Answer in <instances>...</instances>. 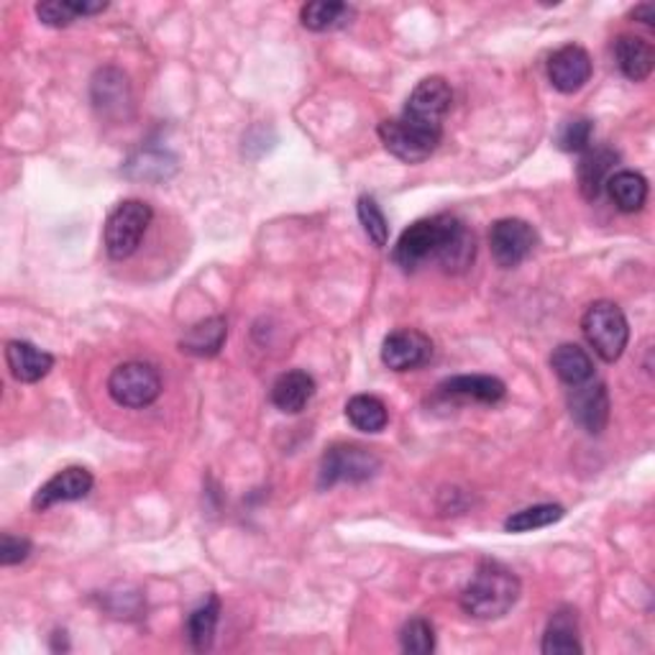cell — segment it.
<instances>
[{"mask_svg": "<svg viewBox=\"0 0 655 655\" xmlns=\"http://www.w3.org/2000/svg\"><path fill=\"white\" fill-rule=\"evenodd\" d=\"M520 579L500 561H481L461 592V607L476 620H500L517 605Z\"/></svg>", "mask_w": 655, "mask_h": 655, "instance_id": "6da1fadb", "label": "cell"}, {"mask_svg": "<svg viewBox=\"0 0 655 655\" xmlns=\"http://www.w3.org/2000/svg\"><path fill=\"white\" fill-rule=\"evenodd\" d=\"M582 331L586 344H590L594 348V354L607 364L620 359L624 348H628V341H630L628 318H624L620 305L609 300H599L586 308L582 318Z\"/></svg>", "mask_w": 655, "mask_h": 655, "instance_id": "7a4b0ae2", "label": "cell"}, {"mask_svg": "<svg viewBox=\"0 0 655 655\" xmlns=\"http://www.w3.org/2000/svg\"><path fill=\"white\" fill-rule=\"evenodd\" d=\"M154 211L144 200H123L110 211L106 228H103V243L110 259L121 262L136 254V249L144 241L148 226H152Z\"/></svg>", "mask_w": 655, "mask_h": 655, "instance_id": "3957f363", "label": "cell"}, {"mask_svg": "<svg viewBox=\"0 0 655 655\" xmlns=\"http://www.w3.org/2000/svg\"><path fill=\"white\" fill-rule=\"evenodd\" d=\"M379 468H382V458L377 453H371L364 445L354 443H338L331 445L325 451L323 461H320V479L318 487L327 489L336 487L341 481L348 484H361L374 479Z\"/></svg>", "mask_w": 655, "mask_h": 655, "instance_id": "277c9868", "label": "cell"}, {"mask_svg": "<svg viewBox=\"0 0 655 655\" xmlns=\"http://www.w3.org/2000/svg\"><path fill=\"white\" fill-rule=\"evenodd\" d=\"M379 139L386 146V152L397 156L400 162L418 164L426 162L430 154L441 144L443 131L428 129V126L409 121V118H386L379 123Z\"/></svg>", "mask_w": 655, "mask_h": 655, "instance_id": "5b68a950", "label": "cell"}, {"mask_svg": "<svg viewBox=\"0 0 655 655\" xmlns=\"http://www.w3.org/2000/svg\"><path fill=\"white\" fill-rule=\"evenodd\" d=\"M108 394L116 405L141 409L148 407L162 394V379L152 364L126 361L108 377Z\"/></svg>", "mask_w": 655, "mask_h": 655, "instance_id": "8992f818", "label": "cell"}, {"mask_svg": "<svg viewBox=\"0 0 655 655\" xmlns=\"http://www.w3.org/2000/svg\"><path fill=\"white\" fill-rule=\"evenodd\" d=\"M451 221L453 215H436V218L413 223V226L400 236L397 246H394V262L405 272H413L418 270L420 264H426L428 259H436L443 246L445 234H449Z\"/></svg>", "mask_w": 655, "mask_h": 655, "instance_id": "52a82bcc", "label": "cell"}, {"mask_svg": "<svg viewBox=\"0 0 655 655\" xmlns=\"http://www.w3.org/2000/svg\"><path fill=\"white\" fill-rule=\"evenodd\" d=\"M538 246V234L527 221L520 218H502L489 230V249L495 262L502 270H515L533 254Z\"/></svg>", "mask_w": 655, "mask_h": 655, "instance_id": "ba28073f", "label": "cell"}, {"mask_svg": "<svg viewBox=\"0 0 655 655\" xmlns=\"http://www.w3.org/2000/svg\"><path fill=\"white\" fill-rule=\"evenodd\" d=\"M453 93L451 85L443 78H426L418 82L413 93H409L407 106L402 110V116L409 121L428 126V129L443 131V118L451 110Z\"/></svg>", "mask_w": 655, "mask_h": 655, "instance_id": "9c48e42d", "label": "cell"}, {"mask_svg": "<svg viewBox=\"0 0 655 655\" xmlns=\"http://www.w3.org/2000/svg\"><path fill=\"white\" fill-rule=\"evenodd\" d=\"M433 359V341L415 327L392 331L382 344V361L392 371H413Z\"/></svg>", "mask_w": 655, "mask_h": 655, "instance_id": "30bf717a", "label": "cell"}, {"mask_svg": "<svg viewBox=\"0 0 655 655\" xmlns=\"http://www.w3.org/2000/svg\"><path fill=\"white\" fill-rule=\"evenodd\" d=\"M594 64L590 51L579 44H565L548 59V80L558 93L573 95L592 80Z\"/></svg>", "mask_w": 655, "mask_h": 655, "instance_id": "8fae6325", "label": "cell"}, {"mask_svg": "<svg viewBox=\"0 0 655 655\" xmlns=\"http://www.w3.org/2000/svg\"><path fill=\"white\" fill-rule=\"evenodd\" d=\"M569 413L582 426L586 433L599 436L609 422V394L602 382H590L571 386L569 392Z\"/></svg>", "mask_w": 655, "mask_h": 655, "instance_id": "7c38bea8", "label": "cell"}, {"mask_svg": "<svg viewBox=\"0 0 655 655\" xmlns=\"http://www.w3.org/2000/svg\"><path fill=\"white\" fill-rule=\"evenodd\" d=\"M93 489V474L82 466H67L57 472L47 484H41L34 495V510H49L62 502L85 500Z\"/></svg>", "mask_w": 655, "mask_h": 655, "instance_id": "4fadbf2b", "label": "cell"}, {"mask_svg": "<svg viewBox=\"0 0 655 655\" xmlns=\"http://www.w3.org/2000/svg\"><path fill=\"white\" fill-rule=\"evenodd\" d=\"M5 364H9L13 379L24 384H34L44 379L55 367V356L44 348L28 344V341H9L5 346Z\"/></svg>", "mask_w": 655, "mask_h": 655, "instance_id": "5bb4252c", "label": "cell"}, {"mask_svg": "<svg viewBox=\"0 0 655 655\" xmlns=\"http://www.w3.org/2000/svg\"><path fill=\"white\" fill-rule=\"evenodd\" d=\"M315 397V379L308 371L295 369L287 374L277 377V382L272 384V405L279 413L297 415L310 405V400Z\"/></svg>", "mask_w": 655, "mask_h": 655, "instance_id": "9a60e30c", "label": "cell"}, {"mask_svg": "<svg viewBox=\"0 0 655 655\" xmlns=\"http://www.w3.org/2000/svg\"><path fill=\"white\" fill-rule=\"evenodd\" d=\"M617 154L612 148L599 146V148H586V154L582 156V162H579V190H582V195L594 203L602 195V190H605V184L609 177H612Z\"/></svg>", "mask_w": 655, "mask_h": 655, "instance_id": "2e32d148", "label": "cell"}, {"mask_svg": "<svg viewBox=\"0 0 655 655\" xmlns=\"http://www.w3.org/2000/svg\"><path fill=\"white\" fill-rule=\"evenodd\" d=\"M228 338V323L226 318L213 315L195 323L192 327L184 331V336L180 341V348L190 356H200V359H211V356L221 354L223 344Z\"/></svg>", "mask_w": 655, "mask_h": 655, "instance_id": "e0dca14e", "label": "cell"}, {"mask_svg": "<svg viewBox=\"0 0 655 655\" xmlns=\"http://www.w3.org/2000/svg\"><path fill=\"white\" fill-rule=\"evenodd\" d=\"M474 257H476L474 234L458 218H453L449 234H445V238H443L441 251H438L436 262L441 264L445 272L458 274V272H466L468 266L474 264Z\"/></svg>", "mask_w": 655, "mask_h": 655, "instance_id": "ac0fdd59", "label": "cell"}, {"mask_svg": "<svg viewBox=\"0 0 655 655\" xmlns=\"http://www.w3.org/2000/svg\"><path fill=\"white\" fill-rule=\"evenodd\" d=\"M540 651L546 655H579L584 651L582 640H579V622L573 609H556L546 628V635H543Z\"/></svg>", "mask_w": 655, "mask_h": 655, "instance_id": "d6986e66", "label": "cell"}, {"mask_svg": "<svg viewBox=\"0 0 655 655\" xmlns=\"http://www.w3.org/2000/svg\"><path fill=\"white\" fill-rule=\"evenodd\" d=\"M615 59L620 72L632 82L647 80L655 67V51L651 44L630 34H624L615 41Z\"/></svg>", "mask_w": 655, "mask_h": 655, "instance_id": "ffe728a7", "label": "cell"}, {"mask_svg": "<svg viewBox=\"0 0 655 655\" xmlns=\"http://www.w3.org/2000/svg\"><path fill=\"white\" fill-rule=\"evenodd\" d=\"M441 392L449 397H461V400H474L484 402V405H495L504 397L508 386L502 379L487 377V374H464V377H451L441 384Z\"/></svg>", "mask_w": 655, "mask_h": 655, "instance_id": "44dd1931", "label": "cell"}, {"mask_svg": "<svg viewBox=\"0 0 655 655\" xmlns=\"http://www.w3.org/2000/svg\"><path fill=\"white\" fill-rule=\"evenodd\" d=\"M550 367L563 384L576 386L594 379V361L592 356L576 344H561L550 354Z\"/></svg>", "mask_w": 655, "mask_h": 655, "instance_id": "7402d4cb", "label": "cell"}, {"mask_svg": "<svg viewBox=\"0 0 655 655\" xmlns=\"http://www.w3.org/2000/svg\"><path fill=\"white\" fill-rule=\"evenodd\" d=\"M106 9L108 3H103V0H49V3L36 5V16H39L41 24L64 28L78 19L95 16V13H103Z\"/></svg>", "mask_w": 655, "mask_h": 655, "instance_id": "603a6c76", "label": "cell"}, {"mask_svg": "<svg viewBox=\"0 0 655 655\" xmlns=\"http://www.w3.org/2000/svg\"><path fill=\"white\" fill-rule=\"evenodd\" d=\"M346 418L361 433H382L390 422V409L374 394H356L346 402Z\"/></svg>", "mask_w": 655, "mask_h": 655, "instance_id": "cb8c5ba5", "label": "cell"}, {"mask_svg": "<svg viewBox=\"0 0 655 655\" xmlns=\"http://www.w3.org/2000/svg\"><path fill=\"white\" fill-rule=\"evenodd\" d=\"M607 192L612 198V203L620 207L622 213H638L643 211L645 200H647V182L643 175L630 172V169H622V172H615L607 180Z\"/></svg>", "mask_w": 655, "mask_h": 655, "instance_id": "d4e9b609", "label": "cell"}, {"mask_svg": "<svg viewBox=\"0 0 655 655\" xmlns=\"http://www.w3.org/2000/svg\"><path fill=\"white\" fill-rule=\"evenodd\" d=\"M93 103L98 106L103 114L110 116L121 114L123 106H129V82L118 70H103L95 74L93 80Z\"/></svg>", "mask_w": 655, "mask_h": 655, "instance_id": "484cf974", "label": "cell"}, {"mask_svg": "<svg viewBox=\"0 0 655 655\" xmlns=\"http://www.w3.org/2000/svg\"><path fill=\"white\" fill-rule=\"evenodd\" d=\"M221 620V599L211 594L205 602L192 609L188 617V638L195 651H207L213 645L215 638V628H218Z\"/></svg>", "mask_w": 655, "mask_h": 655, "instance_id": "4316f807", "label": "cell"}, {"mask_svg": "<svg viewBox=\"0 0 655 655\" xmlns=\"http://www.w3.org/2000/svg\"><path fill=\"white\" fill-rule=\"evenodd\" d=\"M354 16V9H348L346 3H336V0H318V3L302 5L300 21L310 32H331V28L344 26L348 19Z\"/></svg>", "mask_w": 655, "mask_h": 655, "instance_id": "83f0119b", "label": "cell"}, {"mask_svg": "<svg viewBox=\"0 0 655 655\" xmlns=\"http://www.w3.org/2000/svg\"><path fill=\"white\" fill-rule=\"evenodd\" d=\"M565 515V510L561 504H533V508H525L515 512L504 520V531L508 533H531V531H540V527L556 525L558 520Z\"/></svg>", "mask_w": 655, "mask_h": 655, "instance_id": "f1b7e54d", "label": "cell"}, {"mask_svg": "<svg viewBox=\"0 0 655 655\" xmlns=\"http://www.w3.org/2000/svg\"><path fill=\"white\" fill-rule=\"evenodd\" d=\"M402 651L413 655H428L436 651V630L426 617H415V620L405 622V628L400 632Z\"/></svg>", "mask_w": 655, "mask_h": 655, "instance_id": "f546056e", "label": "cell"}, {"mask_svg": "<svg viewBox=\"0 0 655 655\" xmlns=\"http://www.w3.org/2000/svg\"><path fill=\"white\" fill-rule=\"evenodd\" d=\"M356 211H359V221L364 230H367V236L371 238V243L379 246V249L386 246V241H390V221H386V215L382 207H379L377 200L369 195L359 198Z\"/></svg>", "mask_w": 655, "mask_h": 655, "instance_id": "4dcf8cb0", "label": "cell"}, {"mask_svg": "<svg viewBox=\"0 0 655 655\" xmlns=\"http://www.w3.org/2000/svg\"><path fill=\"white\" fill-rule=\"evenodd\" d=\"M592 133L594 126L590 118H573V121H565L558 131V146L563 152H586L592 146Z\"/></svg>", "mask_w": 655, "mask_h": 655, "instance_id": "1f68e13d", "label": "cell"}, {"mask_svg": "<svg viewBox=\"0 0 655 655\" xmlns=\"http://www.w3.org/2000/svg\"><path fill=\"white\" fill-rule=\"evenodd\" d=\"M28 553H32V543L26 538H16V535L11 533H3V538H0V563L16 565L26 561Z\"/></svg>", "mask_w": 655, "mask_h": 655, "instance_id": "d6a6232c", "label": "cell"}, {"mask_svg": "<svg viewBox=\"0 0 655 655\" xmlns=\"http://www.w3.org/2000/svg\"><path fill=\"white\" fill-rule=\"evenodd\" d=\"M632 19L640 21V24H645V26H655V5L653 3L638 5V9L632 11Z\"/></svg>", "mask_w": 655, "mask_h": 655, "instance_id": "836d02e7", "label": "cell"}]
</instances>
